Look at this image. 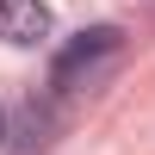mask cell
Masks as SVG:
<instances>
[{"label":"cell","instance_id":"obj_1","mask_svg":"<svg viewBox=\"0 0 155 155\" xmlns=\"http://www.w3.org/2000/svg\"><path fill=\"white\" fill-rule=\"evenodd\" d=\"M118 50H124V31H118V25H93V31H81L74 44L56 50V62H50V87H56V93H81V87H93L99 74L118 62Z\"/></svg>","mask_w":155,"mask_h":155},{"label":"cell","instance_id":"obj_3","mask_svg":"<svg viewBox=\"0 0 155 155\" xmlns=\"http://www.w3.org/2000/svg\"><path fill=\"white\" fill-rule=\"evenodd\" d=\"M0 137H6V112H0Z\"/></svg>","mask_w":155,"mask_h":155},{"label":"cell","instance_id":"obj_2","mask_svg":"<svg viewBox=\"0 0 155 155\" xmlns=\"http://www.w3.org/2000/svg\"><path fill=\"white\" fill-rule=\"evenodd\" d=\"M50 31H56V19H50L44 0H0V44L31 50V44H44Z\"/></svg>","mask_w":155,"mask_h":155}]
</instances>
